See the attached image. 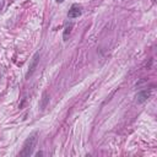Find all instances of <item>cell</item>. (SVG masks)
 Wrapping results in <instances>:
<instances>
[{
  "label": "cell",
  "instance_id": "obj_1",
  "mask_svg": "<svg viewBox=\"0 0 157 157\" xmlns=\"http://www.w3.org/2000/svg\"><path fill=\"white\" fill-rule=\"evenodd\" d=\"M37 136H38V134L33 133V134H31L26 139L22 150H21V152L18 153L20 156H31V155L33 153V149H35L36 142H37Z\"/></svg>",
  "mask_w": 157,
  "mask_h": 157
},
{
  "label": "cell",
  "instance_id": "obj_2",
  "mask_svg": "<svg viewBox=\"0 0 157 157\" xmlns=\"http://www.w3.org/2000/svg\"><path fill=\"white\" fill-rule=\"evenodd\" d=\"M39 58H41V54L37 53L33 55V58H32V60H31V63H29V66H28V71H27V74H26V77L28 79L31 75L35 72V70H36V68H37V65H38V61H39Z\"/></svg>",
  "mask_w": 157,
  "mask_h": 157
},
{
  "label": "cell",
  "instance_id": "obj_3",
  "mask_svg": "<svg viewBox=\"0 0 157 157\" xmlns=\"http://www.w3.org/2000/svg\"><path fill=\"white\" fill-rule=\"evenodd\" d=\"M81 13H82V7L79 4H72L70 10H69V13H68V17L69 18H76L81 15Z\"/></svg>",
  "mask_w": 157,
  "mask_h": 157
},
{
  "label": "cell",
  "instance_id": "obj_4",
  "mask_svg": "<svg viewBox=\"0 0 157 157\" xmlns=\"http://www.w3.org/2000/svg\"><path fill=\"white\" fill-rule=\"evenodd\" d=\"M150 96H151V90H142V91L138 92V95L135 96V98H136V102L139 104H141L147 101L150 98Z\"/></svg>",
  "mask_w": 157,
  "mask_h": 157
},
{
  "label": "cell",
  "instance_id": "obj_5",
  "mask_svg": "<svg viewBox=\"0 0 157 157\" xmlns=\"http://www.w3.org/2000/svg\"><path fill=\"white\" fill-rule=\"evenodd\" d=\"M48 102H49V96H48L47 92H44V93H43V97H42V101H41V104H39V107H41L42 111H43V109L47 107Z\"/></svg>",
  "mask_w": 157,
  "mask_h": 157
},
{
  "label": "cell",
  "instance_id": "obj_6",
  "mask_svg": "<svg viewBox=\"0 0 157 157\" xmlns=\"http://www.w3.org/2000/svg\"><path fill=\"white\" fill-rule=\"evenodd\" d=\"M71 29H72V24L65 26V28H64V33H63V39H64V41H68V37H69V35L71 33Z\"/></svg>",
  "mask_w": 157,
  "mask_h": 157
},
{
  "label": "cell",
  "instance_id": "obj_7",
  "mask_svg": "<svg viewBox=\"0 0 157 157\" xmlns=\"http://www.w3.org/2000/svg\"><path fill=\"white\" fill-rule=\"evenodd\" d=\"M42 155H43V152H37L36 153V156H42Z\"/></svg>",
  "mask_w": 157,
  "mask_h": 157
},
{
  "label": "cell",
  "instance_id": "obj_8",
  "mask_svg": "<svg viewBox=\"0 0 157 157\" xmlns=\"http://www.w3.org/2000/svg\"><path fill=\"white\" fill-rule=\"evenodd\" d=\"M57 1H58V3H63V1H64V0H57Z\"/></svg>",
  "mask_w": 157,
  "mask_h": 157
}]
</instances>
